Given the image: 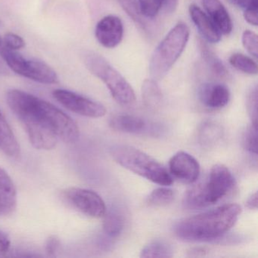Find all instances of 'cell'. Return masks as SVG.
<instances>
[{
	"label": "cell",
	"mask_w": 258,
	"mask_h": 258,
	"mask_svg": "<svg viewBox=\"0 0 258 258\" xmlns=\"http://www.w3.org/2000/svg\"><path fill=\"white\" fill-rule=\"evenodd\" d=\"M7 102L39 150H52L58 140L75 143L80 137L76 122L47 101L20 90H9Z\"/></svg>",
	"instance_id": "obj_1"
},
{
	"label": "cell",
	"mask_w": 258,
	"mask_h": 258,
	"mask_svg": "<svg viewBox=\"0 0 258 258\" xmlns=\"http://www.w3.org/2000/svg\"><path fill=\"white\" fill-rule=\"evenodd\" d=\"M241 213L237 204H226L214 209L182 219L173 228L175 235L187 241L218 239L230 230Z\"/></svg>",
	"instance_id": "obj_2"
},
{
	"label": "cell",
	"mask_w": 258,
	"mask_h": 258,
	"mask_svg": "<svg viewBox=\"0 0 258 258\" xmlns=\"http://www.w3.org/2000/svg\"><path fill=\"white\" fill-rule=\"evenodd\" d=\"M235 185V178L228 167L223 164H215L205 179L187 191L183 205L189 209L213 206L230 196Z\"/></svg>",
	"instance_id": "obj_3"
},
{
	"label": "cell",
	"mask_w": 258,
	"mask_h": 258,
	"mask_svg": "<svg viewBox=\"0 0 258 258\" xmlns=\"http://www.w3.org/2000/svg\"><path fill=\"white\" fill-rule=\"evenodd\" d=\"M110 154L113 159L123 168L160 185L173 183V177L167 169L140 149L128 145L112 146Z\"/></svg>",
	"instance_id": "obj_4"
},
{
	"label": "cell",
	"mask_w": 258,
	"mask_h": 258,
	"mask_svg": "<svg viewBox=\"0 0 258 258\" xmlns=\"http://www.w3.org/2000/svg\"><path fill=\"white\" fill-rule=\"evenodd\" d=\"M190 30L183 22L176 24L152 53L149 61L151 79L161 81L182 55L189 40Z\"/></svg>",
	"instance_id": "obj_5"
},
{
	"label": "cell",
	"mask_w": 258,
	"mask_h": 258,
	"mask_svg": "<svg viewBox=\"0 0 258 258\" xmlns=\"http://www.w3.org/2000/svg\"><path fill=\"white\" fill-rule=\"evenodd\" d=\"M83 62L90 73L104 83L119 105L129 106L135 102L136 95L131 84L103 56L89 51L83 54Z\"/></svg>",
	"instance_id": "obj_6"
},
{
	"label": "cell",
	"mask_w": 258,
	"mask_h": 258,
	"mask_svg": "<svg viewBox=\"0 0 258 258\" xmlns=\"http://www.w3.org/2000/svg\"><path fill=\"white\" fill-rule=\"evenodd\" d=\"M0 56L15 73L43 84H58L56 72L47 63L37 58H28L16 50L0 46Z\"/></svg>",
	"instance_id": "obj_7"
},
{
	"label": "cell",
	"mask_w": 258,
	"mask_h": 258,
	"mask_svg": "<svg viewBox=\"0 0 258 258\" xmlns=\"http://www.w3.org/2000/svg\"><path fill=\"white\" fill-rule=\"evenodd\" d=\"M64 200L84 215L93 218H101L107 208L102 198L92 190L71 187L62 191Z\"/></svg>",
	"instance_id": "obj_8"
},
{
	"label": "cell",
	"mask_w": 258,
	"mask_h": 258,
	"mask_svg": "<svg viewBox=\"0 0 258 258\" xmlns=\"http://www.w3.org/2000/svg\"><path fill=\"white\" fill-rule=\"evenodd\" d=\"M54 99L72 112L84 117L99 118L106 114L102 104L70 90L58 89L52 93Z\"/></svg>",
	"instance_id": "obj_9"
},
{
	"label": "cell",
	"mask_w": 258,
	"mask_h": 258,
	"mask_svg": "<svg viewBox=\"0 0 258 258\" xmlns=\"http://www.w3.org/2000/svg\"><path fill=\"white\" fill-rule=\"evenodd\" d=\"M169 173L172 177L185 184H192L200 175V164L197 160L185 152H178L169 161Z\"/></svg>",
	"instance_id": "obj_10"
},
{
	"label": "cell",
	"mask_w": 258,
	"mask_h": 258,
	"mask_svg": "<svg viewBox=\"0 0 258 258\" xmlns=\"http://www.w3.org/2000/svg\"><path fill=\"white\" fill-rule=\"evenodd\" d=\"M95 35L99 44L107 49H113L120 44L123 36V25L120 18L105 16L96 26Z\"/></svg>",
	"instance_id": "obj_11"
},
{
	"label": "cell",
	"mask_w": 258,
	"mask_h": 258,
	"mask_svg": "<svg viewBox=\"0 0 258 258\" xmlns=\"http://www.w3.org/2000/svg\"><path fill=\"white\" fill-rule=\"evenodd\" d=\"M201 102L211 109H220L229 103L230 91L224 84L207 83L201 86L199 92Z\"/></svg>",
	"instance_id": "obj_12"
},
{
	"label": "cell",
	"mask_w": 258,
	"mask_h": 258,
	"mask_svg": "<svg viewBox=\"0 0 258 258\" xmlns=\"http://www.w3.org/2000/svg\"><path fill=\"white\" fill-rule=\"evenodd\" d=\"M17 203L16 185L8 173L0 167V217L11 215Z\"/></svg>",
	"instance_id": "obj_13"
},
{
	"label": "cell",
	"mask_w": 258,
	"mask_h": 258,
	"mask_svg": "<svg viewBox=\"0 0 258 258\" xmlns=\"http://www.w3.org/2000/svg\"><path fill=\"white\" fill-rule=\"evenodd\" d=\"M189 16L204 39L208 43H217L220 41L221 34L219 32L209 16L196 4H191L188 8Z\"/></svg>",
	"instance_id": "obj_14"
},
{
	"label": "cell",
	"mask_w": 258,
	"mask_h": 258,
	"mask_svg": "<svg viewBox=\"0 0 258 258\" xmlns=\"http://www.w3.org/2000/svg\"><path fill=\"white\" fill-rule=\"evenodd\" d=\"M203 6L220 34L228 35L232 32V19L220 0H203Z\"/></svg>",
	"instance_id": "obj_15"
},
{
	"label": "cell",
	"mask_w": 258,
	"mask_h": 258,
	"mask_svg": "<svg viewBox=\"0 0 258 258\" xmlns=\"http://www.w3.org/2000/svg\"><path fill=\"white\" fill-rule=\"evenodd\" d=\"M0 150L6 155L18 158L21 155V148L11 126L0 111Z\"/></svg>",
	"instance_id": "obj_16"
},
{
	"label": "cell",
	"mask_w": 258,
	"mask_h": 258,
	"mask_svg": "<svg viewBox=\"0 0 258 258\" xmlns=\"http://www.w3.org/2000/svg\"><path fill=\"white\" fill-rule=\"evenodd\" d=\"M109 124L114 131L131 134L144 132L147 127V123L145 120L131 114L114 116L110 120Z\"/></svg>",
	"instance_id": "obj_17"
},
{
	"label": "cell",
	"mask_w": 258,
	"mask_h": 258,
	"mask_svg": "<svg viewBox=\"0 0 258 258\" xmlns=\"http://www.w3.org/2000/svg\"><path fill=\"white\" fill-rule=\"evenodd\" d=\"M103 217V229L105 234L111 238L120 235L124 227V217L121 211L116 207H112L106 210Z\"/></svg>",
	"instance_id": "obj_18"
},
{
	"label": "cell",
	"mask_w": 258,
	"mask_h": 258,
	"mask_svg": "<svg viewBox=\"0 0 258 258\" xmlns=\"http://www.w3.org/2000/svg\"><path fill=\"white\" fill-rule=\"evenodd\" d=\"M142 96L145 105L149 109L156 111L161 106L163 101L162 92L157 81L147 79L142 86Z\"/></svg>",
	"instance_id": "obj_19"
},
{
	"label": "cell",
	"mask_w": 258,
	"mask_h": 258,
	"mask_svg": "<svg viewBox=\"0 0 258 258\" xmlns=\"http://www.w3.org/2000/svg\"><path fill=\"white\" fill-rule=\"evenodd\" d=\"M199 48L202 59L213 74L219 78H226L229 74L226 66L203 40H199Z\"/></svg>",
	"instance_id": "obj_20"
},
{
	"label": "cell",
	"mask_w": 258,
	"mask_h": 258,
	"mask_svg": "<svg viewBox=\"0 0 258 258\" xmlns=\"http://www.w3.org/2000/svg\"><path fill=\"white\" fill-rule=\"evenodd\" d=\"M173 249L171 244L162 239H155L148 243L142 249L141 257H172Z\"/></svg>",
	"instance_id": "obj_21"
},
{
	"label": "cell",
	"mask_w": 258,
	"mask_h": 258,
	"mask_svg": "<svg viewBox=\"0 0 258 258\" xmlns=\"http://www.w3.org/2000/svg\"><path fill=\"white\" fill-rule=\"evenodd\" d=\"M223 136V129L220 124L214 121H206L201 126L199 131V141L205 146L215 144Z\"/></svg>",
	"instance_id": "obj_22"
},
{
	"label": "cell",
	"mask_w": 258,
	"mask_h": 258,
	"mask_svg": "<svg viewBox=\"0 0 258 258\" xmlns=\"http://www.w3.org/2000/svg\"><path fill=\"white\" fill-rule=\"evenodd\" d=\"M229 64L239 72L250 75L257 74L256 62L251 58L241 53H234L229 57Z\"/></svg>",
	"instance_id": "obj_23"
},
{
	"label": "cell",
	"mask_w": 258,
	"mask_h": 258,
	"mask_svg": "<svg viewBox=\"0 0 258 258\" xmlns=\"http://www.w3.org/2000/svg\"><path fill=\"white\" fill-rule=\"evenodd\" d=\"M175 192L166 185L155 188L149 195L147 202L151 206L163 207L169 205L174 200Z\"/></svg>",
	"instance_id": "obj_24"
},
{
	"label": "cell",
	"mask_w": 258,
	"mask_h": 258,
	"mask_svg": "<svg viewBox=\"0 0 258 258\" xmlns=\"http://www.w3.org/2000/svg\"><path fill=\"white\" fill-rule=\"evenodd\" d=\"M119 4L121 6L123 11L126 12L127 16L132 19L133 22L138 25L145 32H147V25L146 21L143 19V15L138 4L135 0H118Z\"/></svg>",
	"instance_id": "obj_25"
},
{
	"label": "cell",
	"mask_w": 258,
	"mask_h": 258,
	"mask_svg": "<svg viewBox=\"0 0 258 258\" xmlns=\"http://www.w3.org/2000/svg\"><path fill=\"white\" fill-rule=\"evenodd\" d=\"M257 87L253 86L246 97V108L251 120V124L257 127Z\"/></svg>",
	"instance_id": "obj_26"
},
{
	"label": "cell",
	"mask_w": 258,
	"mask_h": 258,
	"mask_svg": "<svg viewBox=\"0 0 258 258\" xmlns=\"http://www.w3.org/2000/svg\"><path fill=\"white\" fill-rule=\"evenodd\" d=\"M243 146L244 149L253 155H257V127L250 125L243 135Z\"/></svg>",
	"instance_id": "obj_27"
},
{
	"label": "cell",
	"mask_w": 258,
	"mask_h": 258,
	"mask_svg": "<svg viewBox=\"0 0 258 258\" xmlns=\"http://www.w3.org/2000/svg\"><path fill=\"white\" fill-rule=\"evenodd\" d=\"M142 14L147 18H155L162 8L161 0H138Z\"/></svg>",
	"instance_id": "obj_28"
},
{
	"label": "cell",
	"mask_w": 258,
	"mask_h": 258,
	"mask_svg": "<svg viewBox=\"0 0 258 258\" xmlns=\"http://www.w3.org/2000/svg\"><path fill=\"white\" fill-rule=\"evenodd\" d=\"M242 41L243 46L244 49L247 51L249 54L253 58H257L258 55V39L257 35L253 31H244L242 34Z\"/></svg>",
	"instance_id": "obj_29"
},
{
	"label": "cell",
	"mask_w": 258,
	"mask_h": 258,
	"mask_svg": "<svg viewBox=\"0 0 258 258\" xmlns=\"http://www.w3.org/2000/svg\"><path fill=\"white\" fill-rule=\"evenodd\" d=\"M2 40L3 46L12 50L19 51L25 46V40L15 33H7L3 37Z\"/></svg>",
	"instance_id": "obj_30"
},
{
	"label": "cell",
	"mask_w": 258,
	"mask_h": 258,
	"mask_svg": "<svg viewBox=\"0 0 258 258\" xmlns=\"http://www.w3.org/2000/svg\"><path fill=\"white\" fill-rule=\"evenodd\" d=\"M60 239L57 235H52L49 236L46 241L45 250L47 256L55 257L60 247Z\"/></svg>",
	"instance_id": "obj_31"
},
{
	"label": "cell",
	"mask_w": 258,
	"mask_h": 258,
	"mask_svg": "<svg viewBox=\"0 0 258 258\" xmlns=\"http://www.w3.org/2000/svg\"><path fill=\"white\" fill-rule=\"evenodd\" d=\"M11 247V239L5 231L0 229V257L7 256Z\"/></svg>",
	"instance_id": "obj_32"
},
{
	"label": "cell",
	"mask_w": 258,
	"mask_h": 258,
	"mask_svg": "<svg viewBox=\"0 0 258 258\" xmlns=\"http://www.w3.org/2000/svg\"><path fill=\"white\" fill-rule=\"evenodd\" d=\"M234 5L241 8V10H247L251 9H258V0H230Z\"/></svg>",
	"instance_id": "obj_33"
},
{
	"label": "cell",
	"mask_w": 258,
	"mask_h": 258,
	"mask_svg": "<svg viewBox=\"0 0 258 258\" xmlns=\"http://www.w3.org/2000/svg\"><path fill=\"white\" fill-rule=\"evenodd\" d=\"M244 18L247 23L253 26H257V10L251 9V10H244Z\"/></svg>",
	"instance_id": "obj_34"
},
{
	"label": "cell",
	"mask_w": 258,
	"mask_h": 258,
	"mask_svg": "<svg viewBox=\"0 0 258 258\" xmlns=\"http://www.w3.org/2000/svg\"><path fill=\"white\" fill-rule=\"evenodd\" d=\"M178 1L179 0H161L162 7L165 10L166 13L171 14V13H174L177 8Z\"/></svg>",
	"instance_id": "obj_35"
},
{
	"label": "cell",
	"mask_w": 258,
	"mask_h": 258,
	"mask_svg": "<svg viewBox=\"0 0 258 258\" xmlns=\"http://www.w3.org/2000/svg\"><path fill=\"white\" fill-rule=\"evenodd\" d=\"M246 206L248 209L256 210L257 209V192L255 191L247 199L246 202Z\"/></svg>",
	"instance_id": "obj_36"
},
{
	"label": "cell",
	"mask_w": 258,
	"mask_h": 258,
	"mask_svg": "<svg viewBox=\"0 0 258 258\" xmlns=\"http://www.w3.org/2000/svg\"><path fill=\"white\" fill-rule=\"evenodd\" d=\"M208 250L205 247H195L188 251V256H203L206 255Z\"/></svg>",
	"instance_id": "obj_37"
},
{
	"label": "cell",
	"mask_w": 258,
	"mask_h": 258,
	"mask_svg": "<svg viewBox=\"0 0 258 258\" xmlns=\"http://www.w3.org/2000/svg\"><path fill=\"white\" fill-rule=\"evenodd\" d=\"M6 71L5 69H4V66H2L1 62H0V75H2V74L5 73Z\"/></svg>",
	"instance_id": "obj_38"
},
{
	"label": "cell",
	"mask_w": 258,
	"mask_h": 258,
	"mask_svg": "<svg viewBox=\"0 0 258 258\" xmlns=\"http://www.w3.org/2000/svg\"><path fill=\"white\" fill-rule=\"evenodd\" d=\"M2 45H3L2 37H0V46H2Z\"/></svg>",
	"instance_id": "obj_39"
}]
</instances>
